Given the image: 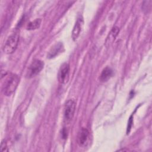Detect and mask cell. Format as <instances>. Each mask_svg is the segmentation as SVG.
<instances>
[{
    "label": "cell",
    "instance_id": "cell-13",
    "mask_svg": "<svg viewBox=\"0 0 152 152\" xmlns=\"http://www.w3.org/2000/svg\"><path fill=\"white\" fill-rule=\"evenodd\" d=\"M132 125V116H131L128 121V127H127V133H128L130 131Z\"/></svg>",
    "mask_w": 152,
    "mask_h": 152
},
{
    "label": "cell",
    "instance_id": "cell-1",
    "mask_svg": "<svg viewBox=\"0 0 152 152\" xmlns=\"http://www.w3.org/2000/svg\"><path fill=\"white\" fill-rule=\"evenodd\" d=\"M5 77V81L2 86V91L5 96H10L16 90L19 82L18 76L14 73H5L1 78Z\"/></svg>",
    "mask_w": 152,
    "mask_h": 152
},
{
    "label": "cell",
    "instance_id": "cell-12",
    "mask_svg": "<svg viewBox=\"0 0 152 152\" xmlns=\"http://www.w3.org/2000/svg\"><path fill=\"white\" fill-rule=\"evenodd\" d=\"M7 144L5 141H2L1 144V150L2 151H7Z\"/></svg>",
    "mask_w": 152,
    "mask_h": 152
},
{
    "label": "cell",
    "instance_id": "cell-11",
    "mask_svg": "<svg viewBox=\"0 0 152 152\" xmlns=\"http://www.w3.org/2000/svg\"><path fill=\"white\" fill-rule=\"evenodd\" d=\"M119 29L118 27H113L109 34V36H110L109 41H110L111 39H112V40L115 39V38L116 37V36L119 33Z\"/></svg>",
    "mask_w": 152,
    "mask_h": 152
},
{
    "label": "cell",
    "instance_id": "cell-5",
    "mask_svg": "<svg viewBox=\"0 0 152 152\" xmlns=\"http://www.w3.org/2000/svg\"><path fill=\"white\" fill-rule=\"evenodd\" d=\"M69 71L70 68L68 64L64 63L61 66L58 74V80L61 84H65L68 83L69 78Z\"/></svg>",
    "mask_w": 152,
    "mask_h": 152
},
{
    "label": "cell",
    "instance_id": "cell-6",
    "mask_svg": "<svg viewBox=\"0 0 152 152\" xmlns=\"http://www.w3.org/2000/svg\"><path fill=\"white\" fill-rule=\"evenodd\" d=\"M77 140L80 147H87L90 140V134L88 130L85 128H81L78 133Z\"/></svg>",
    "mask_w": 152,
    "mask_h": 152
},
{
    "label": "cell",
    "instance_id": "cell-8",
    "mask_svg": "<svg viewBox=\"0 0 152 152\" xmlns=\"http://www.w3.org/2000/svg\"><path fill=\"white\" fill-rule=\"evenodd\" d=\"M64 51V46L61 43H58L54 45L50 49L48 53V58H52L58 55Z\"/></svg>",
    "mask_w": 152,
    "mask_h": 152
},
{
    "label": "cell",
    "instance_id": "cell-2",
    "mask_svg": "<svg viewBox=\"0 0 152 152\" xmlns=\"http://www.w3.org/2000/svg\"><path fill=\"white\" fill-rule=\"evenodd\" d=\"M19 36L17 33H13L6 40L3 47V51L7 54L13 53L18 46Z\"/></svg>",
    "mask_w": 152,
    "mask_h": 152
},
{
    "label": "cell",
    "instance_id": "cell-4",
    "mask_svg": "<svg viewBox=\"0 0 152 152\" xmlns=\"http://www.w3.org/2000/svg\"><path fill=\"white\" fill-rule=\"evenodd\" d=\"M44 63L39 59H36L32 62L28 68L27 76L29 78H32L37 75L43 68Z\"/></svg>",
    "mask_w": 152,
    "mask_h": 152
},
{
    "label": "cell",
    "instance_id": "cell-10",
    "mask_svg": "<svg viewBox=\"0 0 152 152\" xmlns=\"http://www.w3.org/2000/svg\"><path fill=\"white\" fill-rule=\"evenodd\" d=\"M41 21L42 20L40 18H37L34 21L30 22L27 26V29L28 30H31L39 28L41 24Z\"/></svg>",
    "mask_w": 152,
    "mask_h": 152
},
{
    "label": "cell",
    "instance_id": "cell-9",
    "mask_svg": "<svg viewBox=\"0 0 152 152\" xmlns=\"http://www.w3.org/2000/svg\"><path fill=\"white\" fill-rule=\"evenodd\" d=\"M113 75V71L109 67L104 68L101 73L100 80L102 81H107Z\"/></svg>",
    "mask_w": 152,
    "mask_h": 152
},
{
    "label": "cell",
    "instance_id": "cell-3",
    "mask_svg": "<svg viewBox=\"0 0 152 152\" xmlns=\"http://www.w3.org/2000/svg\"><path fill=\"white\" fill-rule=\"evenodd\" d=\"M76 104L74 100H68L64 106V119L66 122L69 123L72 119L75 111Z\"/></svg>",
    "mask_w": 152,
    "mask_h": 152
},
{
    "label": "cell",
    "instance_id": "cell-7",
    "mask_svg": "<svg viewBox=\"0 0 152 152\" xmlns=\"http://www.w3.org/2000/svg\"><path fill=\"white\" fill-rule=\"evenodd\" d=\"M83 24H84V21H83V17L81 16L78 17L75 23V25L74 26L72 32V37L74 40H77V38L79 37L82 30Z\"/></svg>",
    "mask_w": 152,
    "mask_h": 152
}]
</instances>
